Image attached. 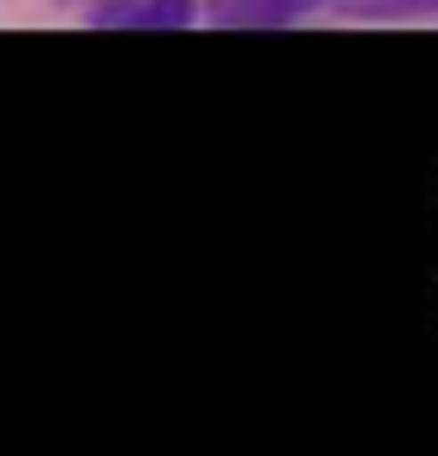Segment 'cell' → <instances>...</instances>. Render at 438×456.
<instances>
[{
	"label": "cell",
	"instance_id": "cell-3",
	"mask_svg": "<svg viewBox=\"0 0 438 456\" xmlns=\"http://www.w3.org/2000/svg\"><path fill=\"white\" fill-rule=\"evenodd\" d=\"M343 19L354 24H415V19H438V0H330Z\"/></svg>",
	"mask_w": 438,
	"mask_h": 456
},
{
	"label": "cell",
	"instance_id": "cell-4",
	"mask_svg": "<svg viewBox=\"0 0 438 456\" xmlns=\"http://www.w3.org/2000/svg\"><path fill=\"white\" fill-rule=\"evenodd\" d=\"M61 6H91V0H61Z\"/></svg>",
	"mask_w": 438,
	"mask_h": 456
},
{
	"label": "cell",
	"instance_id": "cell-2",
	"mask_svg": "<svg viewBox=\"0 0 438 456\" xmlns=\"http://www.w3.org/2000/svg\"><path fill=\"white\" fill-rule=\"evenodd\" d=\"M319 6H330V0H199V19L223 24V30H282Z\"/></svg>",
	"mask_w": 438,
	"mask_h": 456
},
{
	"label": "cell",
	"instance_id": "cell-1",
	"mask_svg": "<svg viewBox=\"0 0 438 456\" xmlns=\"http://www.w3.org/2000/svg\"><path fill=\"white\" fill-rule=\"evenodd\" d=\"M199 0H91V30H186Z\"/></svg>",
	"mask_w": 438,
	"mask_h": 456
}]
</instances>
